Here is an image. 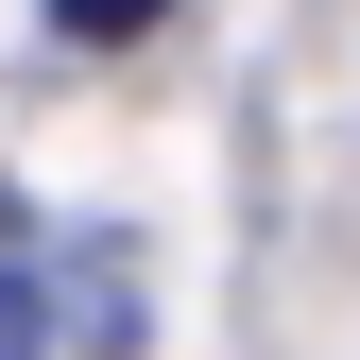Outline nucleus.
<instances>
[{
  "instance_id": "2",
  "label": "nucleus",
  "mask_w": 360,
  "mask_h": 360,
  "mask_svg": "<svg viewBox=\"0 0 360 360\" xmlns=\"http://www.w3.org/2000/svg\"><path fill=\"white\" fill-rule=\"evenodd\" d=\"M0 360H52V309H34V275L0 257Z\"/></svg>"
},
{
  "instance_id": "1",
  "label": "nucleus",
  "mask_w": 360,
  "mask_h": 360,
  "mask_svg": "<svg viewBox=\"0 0 360 360\" xmlns=\"http://www.w3.org/2000/svg\"><path fill=\"white\" fill-rule=\"evenodd\" d=\"M172 0H52V34H86V52H120V34H155Z\"/></svg>"
}]
</instances>
